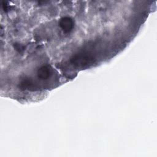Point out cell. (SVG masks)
Returning <instances> with one entry per match:
<instances>
[{
    "instance_id": "cell-1",
    "label": "cell",
    "mask_w": 157,
    "mask_h": 157,
    "mask_svg": "<svg viewBox=\"0 0 157 157\" xmlns=\"http://www.w3.org/2000/svg\"><path fill=\"white\" fill-rule=\"evenodd\" d=\"M94 58L91 54H88L86 52H82L74 55L71 59L72 64L77 66H85L91 63L93 61Z\"/></svg>"
},
{
    "instance_id": "cell-2",
    "label": "cell",
    "mask_w": 157,
    "mask_h": 157,
    "mask_svg": "<svg viewBox=\"0 0 157 157\" xmlns=\"http://www.w3.org/2000/svg\"><path fill=\"white\" fill-rule=\"evenodd\" d=\"M59 25L64 33H68L73 29L74 21L72 18L69 17H64L59 20Z\"/></svg>"
},
{
    "instance_id": "cell-5",
    "label": "cell",
    "mask_w": 157,
    "mask_h": 157,
    "mask_svg": "<svg viewBox=\"0 0 157 157\" xmlns=\"http://www.w3.org/2000/svg\"><path fill=\"white\" fill-rule=\"evenodd\" d=\"M13 47L19 53L23 52L25 50V48L24 45H23L22 44H19V43H15L13 44Z\"/></svg>"
},
{
    "instance_id": "cell-3",
    "label": "cell",
    "mask_w": 157,
    "mask_h": 157,
    "mask_svg": "<svg viewBox=\"0 0 157 157\" xmlns=\"http://www.w3.org/2000/svg\"><path fill=\"white\" fill-rule=\"evenodd\" d=\"M52 74V68L49 65L41 66L37 70V77L43 80L48 78Z\"/></svg>"
},
{
    "instance_id": "cell-4",
    "label": "cell",
    "mask_w": 157,
    "mask_h": 157,
    "mask_svg": "<svg viewBox=\"0 0 157 157\" xmlns=\"http://www.w3.org/2000/svg\"><path fill=\"white\" fill-rule=\"evenodd\" d=\"M19 86L21 89L25 90H34L36 86L33 80L29 77H23L19 83Z\"/></svg>"
}]
</instances>
